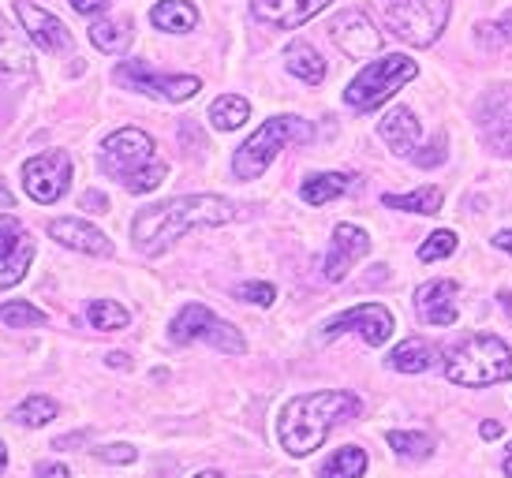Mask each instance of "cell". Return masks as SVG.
Instances as JSON below:
<instances>
[{
	"mask_svg": "<svg viewBox=\"0 0 512 478\" xmlns=\"http://www.w3.org/2000/svg\"><path fill=\"white\" fill-rule=\"evenodd\" d=\"M236 217V202H228L221 195H184L157 202L146 210L135 213L131 221V239L143 254H165L180 236L195 232V228H214L228 225Z\"/></svg>",
	"mask_w": 512,
	"mask_h": 478,
	"instance_id": "6da1fadb",
	"label": "cell"
},
{
	"mask_svg": "<svg viewBox=\"0 0 512 478\" xmlns=\"http://www.w3.org/2000/svg\"><path fill=\"white\" fill-rule=\"evenodd\" d=\"M359 415V396L344 393V389H322V393L296 396L292 404H285L281 419H277V437L281 449L292 456H311L314 449H322V441L329 437L333 426L356 419Z\"/></svg>",
	"mask_w": 512,
	"mask_h": 478,
	"instance_id": "7a4b0ae2",
	"label": "cell"
},
{
	"mask_svg": "<svg viewBox=\"0 0 512 478\" xmlns=\"http://www.w3.org/2000/svg\"><path fill=\"white\" fill-rule=\"evenodd\" d=\"M101 172L113 176L116 183H124L131 195H146V191H157L165 176H169V165L157 157L154 139L139 131V127H120L109 139L101 142L98 150Z\"/></svg>",
	"mask_w": 512,
	"mask_h": 478,
	"instance_id": "3957f363",
	"label": "cell"
},
{
	"mask_svg": "<svg viewBox=\"0 0 512 478\" xmlns=\"http://www.w3.org/2000/svg\"><path fill=\"white\" fill-rule=\"evenodd\" d=\"M445 378L453 385H468V389H483V385H501L512 378V352L509 344L494 333H479L468 337L456 352H449L445 363Z\"/></svg>",
	"mask_w": 512,
	"mask_h": 478,
	"instance_id": "277c9868",
	"label": "cell"
},
{
	"mask_svg": "<svg viewBox=\"0 0 512 478\" xmlns=\"http://www.w3.org/2000/svg\"><path fill=\"white\" fill-rule=\"evenodd\" d=\"M311 135L314 127L307 120H299V116H273V120H266L232 157L236 180H258L273 165V157L281 154V146H288V142H311Z\"/></svg>",
	"mask_w": 512,
	"mask_h": 478,
	"instance_id": "5b68a950",
	"label": "cell"
},
{
	"mask_svg": "<svg viewBox=\"0 0 512 478\" xmlns=\"http://www.w3.org/2000/svg\"><path fill=\"white\" fill-rule=\"evenodd\" d=\"M415 75H419V68H415L412 57H404V53H385V57L370 60L367 68L348 83L344 101H348L356 113H370V109H378V105H385V101L393 98L404 83H412Z\"/></svg>",
	"mask_w": 512,
	"mask_h": 478,
	"instance_id": "8992f818",
	"label": "cell"
},
{
	"mask_svg": "<svg viewBox=\"0 0 512 478\" xmlns=\"http://www.w3.org/2000/svg\"><path fill=\"white\" fill-rule=\"evenodd\" d=\"M453 0H389L385 4V27L408 45H434L449 23Z\"/></svg>",
	"mask_w": 512,
	"mask_h": 478,
	"instance_id": "52a82bcc",
	"label": "cell"
},
{
	"mask_svg": "<svg viewBox=\"0 0 512 478\" xmlns=\"http://www.w3.org/2000/svg\"><path fill=\"white\" fill-rule=\"evenodd\" d=\"M169 337H172V344H195V340H202V344H210V348H217V352H225V355L247 352V340H243L240 329L232 322H225V318H217L214 310L202 307V303H187V307L172 318Z\"/></svg>",
	"mask_w": 512,
	"mask_h": 478,
	"instance_id": "ba28073f",
	"label": "cell"
},
{
	"mask_svg": "<svg viewBox=\"0 0 512 478\" xmlns=\"http://www.w3.org/2000/svg\"><path fill=\"white\" fill-rule=\"evenodd\" d=\"M116 83L128 86V90H139V94H150V98L161 101H191L202 90V83L195 75H157L146 60H128L116 68Z\"/></svg>",
	"mask_w": 512,
	"mask_h": 478,
	"instance_id": "9c48e42d",
	"label": "cell"
},
{
	"mask_svg": "<svg viewBox=\"0 0 512 478\" xmlns=\"http://www.w3.org/2000/svg\"><path fill=\"white\" fill-rule=\"evenodd\" d=\"M23 187L42 206L60 202V198L68 195V187H72V157L64 154V150H45V154L30 157L27 165H23Z\"/></svg>",
	"mask_w": 512,
	"mask_h": 478,
	"instance_id": "30bf717a",
	"label": "cell"
},
{
	"mask_svg": "<svg viewBox=\"0 0 512 478\" xmlns=\"http://www.w3.org/2000/svg\"><path fill=\"white\" fill-rule=\"evenodd\" d=\"M34 254H38V243L23 228V221L12 213H0V288H12L23 281Z\"/></svg>",
	"mask_w": 512,
	"mask_h": 478,
	"instance_id": "8fae6325",
	"label": "cell"
},
{
	"mask_svg": "<svg viewBox=\"0 0 512 478\" xmlns=\"http://www.w3.org/2000/svg\"><path fill=\"white\" fill-rule=\"evenodd\" d=\"M393 329H397V322H393V314L382 303H359V307L344 310V314H337L326 325V340L341 337V333H359L367 344L378 348V344H385V340L393 337Z\"/></svg>",
	"mask_w": 512,
	"mask_h": 478,
	"instance_id": "7c38bea8",
	"label": "cell"
},
{
	"mask_svg": "<svg viewBox=\"0 0 512 478\" xmlns=\"http://www.w3.org/2000/svg\"><path fill=\"white\" fill-rule=\"evenodd\" d=\"M329 38L337 42L344 57L352 60H363V57H374L378 49H382V30L370 23L363 12H341L333 23H329Z\"/></svg>",
	"mask_w": 512,
	"mask_h": 478,
	"instance_id": "4fadbf2b",
	"label": "cell"
},
{
	"mask_svg": "<svg viewBox=\"0 0 512 478\" xmlns=\"http://www.w3.org/2000/svg\"><path fill=\"white\" fill-rule=\"evenodd\" d=\"M370 251V236L363 228L356 225H337L333 228V239H329V251H326V262H322V277L326 281H344L348 277V269L356 266L359 258Z\"/></svg>",
	"mask_w": 512,
	"mask_h": 478,
	"instance_id": "5bb4252c",
	"label": "cell"
},
{
	"mask_svg": "<svg viewBox=\"0 0 512 478\" xmlns=\"http://www.w3.org/2000/svg\"><path fill=\"white\" fill-rule=\"evenodd\" d=\"M15 15H19L27 38L38 45V49H45V53H68V49H72V34H68V27L60 23L57 15H49L45 8H34L30 0H19V4H15Z\"/></svg>",
	"mask_w": 512,
	"mask_h": 478,
	"instance_id": "9a60e30c",
	"label": "cell"
},
{
	"mask_svg": "<svg viewBox=\"0 0 512 478\" xmlns=\"http://www.w3.org/2000/svg\"><path fill=\"white\" fill-rule=\"evenodd\" d=\"M479 131L498 154H512V86L486 94L479 105Z\"/></svg>",
	"mask_w": 512,
	"mask_h": 478,
	"instance_id": "2e32d148",
	"label": "cell"
},
{
	"mask_svg": "<svg viewBox=\"0 0 512 478\" xmlns=\"http://www.w3.org/2000/svg\"><path fill=\"white\" fill-rule=\"evenodd\" d=\"M329 4L333 0H251V12L277 30H296L318 12H326Z\"/></svg>",
	"mask_w": 512,
	"mask_h": 478,
	"instance_id": "e0dca14e",
	"label": "cell"
},
{
	"mask_svg": "<svg viewBox=\"0 0 512 478\" xmlns=\"http://www.w3.org/2000/svg\"><path fill=\"white\" fill-rule=\"evenodd\" d=\"M49 236L64 243V247H72V251H83V254H98V258H109L113 254V243L105 232H98L94 225H86L79 217H60V221H49Z\"/></svg>",
	"mask_w": 512,
	"mask_h": 478,
	"instance_id": "ac0fdd59",
	"label": "cell"
},
{
	"mask_svg": "<svg viewBox=\"0 0 512 478\" xmlns=\"http://www.w3.org/2000/svg\"><path fill=\"white\" fill-rule=\"evenodd\" d=\"M378 135H382L385 146L397 157H412L415 146H419L423 127H419L412 109H389V113L382 116V124H378Z\"/></svg>",
	"mask_w": 512,
	"mask_h": 478,
	"instance_id": "d6986e66",
	"label": "cell"
},
{
	"mask_svg": "<svg viewBox=\"0 0 512 478\" xmlns=\"http://www.w3.org/2000/svg\"><path fill=\"white\" fill-rule=\"evenodd\" d=\"M415 307L427 325H453L456 322V284L430 281L415 292Z\"/></svg>",
	"mask_w": 512,
	"mask_h": 478,
	"instance_id": "ffe728a7",
	"label": "cell"
},
{
	"mask_svg": "<svg viewBox=\"0 0 512 478\" xmlns=\"http://www.w3.org/2000/svg\"><path fill=\"white\" fill-rule=\"evenodd\" d=\"M352 183L356 180L344 176V172H314V176L303 180L299 195H303L307 206H326V202H333V198H341L344 191H352Z\"/></svg>",
	"mask_w": 512,
	"mask_h": 478,
	"instance_id": "44dd1931",
	"label": "cell"
},
{
	"mask_svg": "<svg viewBox=\"0 0 512 478\" xmlns=\"http://www.w3.org/2000/svg\"><path fill=\"white\" fill-rule=\"evenodd\" d=\"M434 363H438V348H434L430 340H419V337L397 344L393 355H389V366L400 370V374H423V370H430Z\"/></svg>",
	"mask_w": 512,
	"mask_h": 478,
	"instance_id": "7402d4cb",
	"label": "cell"
},
{
	"mask_svg": "<svg viewBox=\"0 0 512 478\" xmlns=\"http://www.w3.org/2000/svg\"><path fill=\"white\" fill-rule=\"evenodd\" d=\"M150 23L157 30H165V34H187V30H195V23H199V12H195L191 0H161V4H154V12H150Z\"/></svg>",
	"mask_w": 512,
	"mask_h": 478,
	"instance_id": "603a6c76",
	"label": "cell"
},
{
	"mask_svg": "<svg viewBox=\"0 0 512 478\" xmlns=\"http://www.w3.org/2000/svg\"><path fill=\"white\" fill-rule=\"evenodd\" d=\"M0 71L4 75H30L34 71V57H30L27 42L8 27L4 15H0Z\"/></svg>",
	"mask_w": 512,
	"mask_h": 478,
	"instance_id": "cb8c5ba5",
	"label": "cell"
},
{
	"mask_svg": "<svg viewBox=\"0 0 512 478\" xmlns=\"http://www.w3.org/2000/svg\"><path fill=\"white\" fill-rule=\"evenodd\" d=\"M285 64L288 71L296 75V79H303V83H311L318 86L322 79H326V60L318 57V49L307 42H292L285 49Z\"/></svg>",
	"mask_w": 512,
	"mask_h": 478,
	"instance_id": "d4e9b609",
	"label": "cell"
},
{
	"mask_svg": "<svg viewBox=\"0 0 512 478\" xmlns=\"http://www.w3.org/2000/svg\"><path fill=\"white\" fill-rule=\"evenodd\" d=\"M131 19H98L90 27V42L98 45L101 53H124L131 45Z\"/></svg>",
	"mask_w": 512,
	"mask_h": 478,
	"instance_id": "484cf974",
	"label": "cell"
},
{
	"mask_svg": "<svg viewBox=\"0 0 512 478\" xmlns=\"http://www.w3.org/2000/svg\"><path fill=\"white\" fill-rule=\"evenodd\" d=\"M247 116H251V105L240 94H225V98H217L210 105V124L217 131H236V127L247 124Z\"/></svg>",
	"mask_w": 512,
	"mask_h": 478,
	"instance_id": "4316f807",
	"label": "cell"
},
{
	"mask_svg": "<svg viewBox=\"0 0 512 478\" xmlns=\"http://www.w3.org/2000/svg\"><path fill=\"white\" fill-rule=\"evenodd\" d=\"M367 471V452L356 445H344L322 464V478H363Z\"/></svg>",
	"mask_w": 512,
	"mask_h": 478,
	"instance_id": "83f0119b",
	"label": "cell"
},
{
	"mask_svg": "<svg viewBox=\"0 0 512 478\" xmlns=\"http://www.w3.org/2000/svg\"><path fill=\"white\" fill-rule=\"evenodd\" d=\"M445 191L441 187H419L412 195H382V202L389 210H404V213H438Z\"/></svg>",
	"mask_w": 512,
	"mask_h": 478,
	"instance_id": "f1b7e54d",
	"label": "cell"
},
{
	"mask_svg": "<svg viewBox=\"0 0 512 478\" xmlns=\"http://www.w3.org/2000/svg\"><path fill=\"white\" fill-rule=\"evenodd\" d=\"M86 318H90V325H94V329H101V333L124 329V325L131 322L128 307H120L116 299H94V303L86 307Z\"/></svg>",
	"mask_w": 512,
	"mask_h": 478,
	"instance_id": "f546056e",
	"label": "cell"
},
{
	"mask_svg": "<svg viewBox=\"0 0 512 478\" xmlns=\"http://www.w3.org/2000/svg\"><path fill=\"white\" fill-rule=\"evenodd\" d=\"M389 449L397 452L400 460H412V464H419V460H430V456H434V437L393 430V434H389Z\"/></svg>",
	"mask_w": 512,
	"mask_h": 478,
	"instance_id": "4dcf8cb0",
	"label": "cell"
},
{
	"mask_svg": "<svg viewBox=\"0 0 512 478\" xmlns=\"http://www.w3.org/2000/svg\"><path fill=\"white\" fill-rule=\"evenodd\" d=\"M0 322L8 329H34V325H45L49 318H45V310H38L27 299H8V303H0Z\"/></svg>",
	"mask_w": 512,
	"mask_h": 478,
	"instance_id": "1f68e13d",
	"label": "cell"
},
{
	"mask_svg": "<svg viewBox=\"0 0 512 478\" xmlns=\"http://www.w3.org/2000/svg\"><path fill=\"white\" fill-rule=\"evenodd\" d=\"M12 419L19 422V426H45V422L57 419V400L53 396H27L19 408L12 411Z\"/></svg>",
	"mask_w": 512,
	"mask_h": 478,
	"instance_id": "d6a6232c",
	"label": "cell"
},
{
	"mask_svg": "<svg viewBox=\"0 0 512 478\" xmlns=\"http://www.w3.org/2000/svg\"><path fill=\"white\" fill-rule=\"evenodd\" d=\"M456 251V232H434V236H427V243L419 247V262H441V258H449V254Z\"/></svg>",
	"mask_w": 512,
	"mask_h": 478,
	"instance_id": "836d02e7",
	"label": "cell"
},
{
	"mask_svg": "<svg viewBox=\"0 0 512 478\" xmlns=\"http://www.w3.org/2000/svg\"><path fill=\"white\" fill-rule=\"evenodd\" d=\"M479 42L486 45H509L512 42V12H505L494 23H483L479 27Z\"/></svg>",
	"mask_w": 512,
	"mask_h": 478,
	"instance_id": "e575fe53",
	"label": "cell"
},
{
	"mask_svg": "<svg viewBox=\"0 0 512 478\" xmlns=\"http://www.w3.org/2000/svg\"><path fill=\"white\" fill-rule=\"evenodd\" d=\"M236 296L247 299V303H258V307H270L273 299H277V288L266 281H251V284H240L236 288Z\"/></svg>",
	"mask_w": 512,
	"mask_h": 478,
	"instance_id": "d590c367",
	"label": "cell"
},
{
	"mask_svg": "<svg viewBox=\"0 0 512 478\" xmlns=\"http://www.w3.org/2000/svg\"><path fill=\"white\" fill-rule=\"evenodd\" d=\"M412 157L419 169H434V165H441V161H445V135H438L423 154H412Z\"/></svg>",
	"mask_w": 512,
	"mask_h": 478,
	"instance_id": "8d00e7d4",
	"label": "cell"
},
{
	"mask_svg": "<svg viewBox=\"0 0 512 478\" xmlns=\"http://www.w3.org/2000/svg\"><path fill=\"white\" fill-rule=\"evenodd\" d=\"M98 456L105 464H135L139 452L131 449V445H105V449H98Z\"/></svg>",
	"mask_w": 512,
	"mask_h": 478,
	"instance_id": "74e56055",
	"label": "cell"
},
{
	"mask_svg": "<svg viewBox=\"0 0 512 478\" xmlns=\"http://www.w3.org/2000/svg\"><path fill=\"white\" fill-rule=\"evenodd\" d=\"M83 210L105 213V210H109V198L101 195V191H86V195H83Z\"/></svg>",
	"mask_w": 512,
	"mask_h": 478,
	"instance_id": "f35d334b",
	"label": "cell"
},
{
	"mask_svg": "<svg viewBox=\"0 0 512 478\" xmlns=\"http://www.w3.org/2000/svg\"><path fill=\"white\" fill-rule=\"evenodd\" d=\"M72 8L79 15H101L109 8V0H72Z\"/></svg>",
	"mask_w": 512,
	"mask_h": 478,
	"instance_id": "ab89813d",
	"label": "cell"
},
{
	"mask_svg": "<svg viewBox=\"0 0 512 478\" xmlns=\"http://www.w3.org/2000/svg\"><path fill=\"white\" fill-rule=\"evenodd\" d=\"M38 478H72V471L64 464H38V471H34Z\"/></svg>",
	"mask_w": 512,
	"mask_h": 478,
	"instance_id": "60d3db41",
	"label": "cell"
},
{
	"mask_svg": "<svg viewBox=\"0 0 512 478\" xmlns=\"http://www.w3.org/2000/svg\"><path fill=\"white\" fill-rule=\"evenodd\" d=\"M498 247H501V251H509V254H512V228L498 232Z\"/></svg>",
	"mask_w": 512,
	"mask_h": 478,
	"instance_id": "b9f144b4",
	"label": "cell"
},
{
	"mask_svg": "<svg viewBox=\"0 0 512 478\" xmlns=\"http://www.w3.org/2000/svg\"><path fill=\"white\" fill-rule=\"evenodd\" d=\"M501 434V422H483V437H498Z\"/></svg>",
	"mask_w": 512,
	"mask_h": 478,
	"instance_id": "7bdbcfd3",
	"label": "cell"
},
{
	"mask_svg": "<svg viewBox=\"0 0 512 478\" xmlns=\"http://www.w3.org/2000/svg\"><path fill=\"white\" fill-rule=\"evenodd\" d=\"M109 366H128V355H124V352H113V355H109Z\"/></svg>",
	"mask_w": 512,
	"mask_h": 478,
	"instance_id": "ee69618b",
	"label": "cell"
},
{
	"mask_svg": "<svg viewBox=\"0 0 512 478\" xmlns=\"http://www.w3.org/2000/svg\"><path fill=\"white\" fill-rule=\"evenodd\" d=\"M505 475L512 478V445H509V452H505Z\"/></svg>",
	"mask_w": 512,
	"mask_h": 478,
	"instance_id": "f6af8a7d",
	"label": "cell"
},
{
	"mask_svg": "<svg viewBox=\"0 0 512 478\" xmlns=\"http://www.w3.org/2000/svg\"><path fill=\"white\" fill-rule=\"evenodd\" d=\"M4 467H8V449L0 445V471H4Z\"/></svg>",
	"mask_w": 512,
	"mask_h": 478,
	"instance_id": "bcb514c9",
	"label": "cell"
},
{
	"mask_svg": "<svg viewBox=\"0 0 512 478\" xmlns=\"http://www.w3.org/2000/svg\"><path fill=\"white\" fill-rule=\"evenodd\" d=\"M195 478H225L221 471H202V475H195Z\"/></svg>",
	"mask_w": 512,
	"mask_h": 478,
	"instance_id": "7dc6e473",
	"label": "cell"
}]
</instances>
